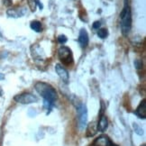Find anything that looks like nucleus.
I'll return each mask as SVG.
<instances>
[{"mask_svg":"<svg viewBox=\"0 0 146 146\" xmlns=\"http://www.w3.org/2000/svg\"><path fill=\"white\" fill-rule=\"evenodd\" d=\"M35 87L38 94L41 95V97L44 99V108L50 109L58 98V94L55 88L45 82H37Z\"/></svg>","mask_w":146,"mask_h":146,"instance_id":"obj_1","label":"nucleus"},{"mask_svg":"<svg viewBox=\"0 0 146 146\" xmlns=\"http://www.w3.org/2000/svg\"><path fill=\"white\" fill-rule=\"evenodd\" d=\"M120 20H121V31L125 36H126L130 33L132 27V14L131 8L128 4V0H125V5L120 14Z\"/></svg>","mask_w":146,"mask_h":146,"instance_id":"obj_2","label":"nucleus"},{"mask_svg":"<svg viewBox=\"0 0 146 146\" xmlns=\"http://www.w3.org/2000/svg\"><path fill=\"white\" fill-rule=\"evenodd\" d=\"M78 114V127L80 130H83L87 126L88 123V110L85 105H80L77 108Z\"/></svg>","mask_w":146,"mask_h":146,"instance_id":"obj_3","label":"nucleus"},{"mask_svg":"<svg viewBox=\"0 0 146 146\" xmlns=\"http://www.w3.org/2000/svg\"><path fill=\"white\" fill-rule=\"evenodd\" d=\"M58 55H59L60 60L62 61V63L67 64V65H70L72 63L73 56H72L71 50L69 47H66V46L60 47L59 49Z\"/></svg>","mask_w":146,"mask_h":146,"instance_id":"obj_4","label":"nucleus"},{"mask_svg":"<svg viewBox=\"0 0 146 146\" xmlns=\"http://www.w3.org/2000/svg\"><path fill=\"white\" fill-rule=\"evenodd\" d=\"M14 99L16 101L17 103L20 104H32V103H35L38 101L37 97H35V95H33L31 93H23L15 96Z\"/></svg>","mask_w":146,"mask_h":146,"instance_id":"obj_5","label":"nucleus"},{"mask_svg":"<svg viewBox=\"0 0 146 146\" xmlns=\"http://www.w3.org/2000/svg\"><path fill=\"white\" fill-rule=\"evenodd\" d=\"M93 146H117L111 142V140L106 135H100L94 141Z\"/></svg>","mask_w":146,"mask_h":146,"instance_id":"obj_6","label":"nucleus"},{"mask_svg":"<svg viewBox=\"0 0 146 146\" xmlns=\"http://www.w3.org/2000/svg\"><path fill=\"white\" fill-rule=\"evenodd\" d=\"M55 70H56V72H57V74L59 75V77L62 80L63 82L68 83V81L70 80V76H69L68 71H67V70L64 68L63 66H61L60 64H56Z\"/></svg>","mask_w":146,"mask_h":146,"instance_id":"obj_7","label":"nucleus"},{"mask_svg":"<svg viewBox=\"0 0 146 146\" xmlns=\"http://www.w3.org/2000/svg\"><path fill=\"white\" fill-rule=\"evenodd\" d=\"M78 42L82 48H86L88 44V35L86 29H81L78 35Z\"/></svg>","mask_w":146,"mask_h":146,"instance_id":"obj_8","label":"nucleus"},{"mask_svg":"<svg viewBox=\"0 0 146 146\" xmlns=\"http://www.w3.org/2000/svg\"><path fill=\"white\" fill-rule=\"evenodd\" d=\"M108 118H106V115H101L100 119H99L98 125H97L98 131L103 133V132H105L106 130V129H108Z\"/></svg>","mask_w":146,"mask_h":146,"instance_id":"obj_9","label":"nucleus"},{"mask_svg":"<svg viewBox=\"0 0 146 146\" xmlns=\"http://www.w3.org/2000/svg\"><path fill=\"white\" fill-rule=\"evenodd\" d=\"M134 114H135L139 118L145 119V117H146V102L144 99L142 101V103L139 105L137 109L135 110V112H134Z\"/></svg>","mask_w":146,"mask_h":146,"instance_id":"obj_10","label":"nucleus"},{"mask_svg":"<svg viewBox=\"0 0 146 146\" xmlns=\"http://www.w3.org/2000/svg\"><path fill=\"white\" fill-rule=\"evenodd\" d=\"M30 26L33 31H35L37 33L42 32V25L39 21H33L30 25Z\"/></svg>","mask_w":146,"mask_h":146,"instance_id":"obj_11","label":"nucleus"},{"mask_svg":"<svg viewBox=\"0 0 146 146\" xmlns=\"http://www.w3.org/2000/svg\"><path fill=\"white\" fill-rule=\"evenodd\" d=\"M98 35L101 39H105V38L108 37V30H106V29H105V28H102V29H98Z\"/></svg>","mask_w":146,"mask_h":146,"instance_id":"obj_12","label":"nucleus"},{"mask_svg":"<svg viewBox=\"0 0 146 146\" xmlns=\"http://www.w3.org/2000/svg\"><path fill=\"white\" fill-rule=\"evenodd\" d=\"M58 42H60V43H65L66 42H67V37L65 36V35H60L59 37H58Z\"/></svg>","mask_w":146,"mask_h":146,"instance_id":"obj_13","label":"nucleus"},{"mask_svg":"<svg viewBox=\"0 0 146 146\" xmlns=\"http://www.w3.org/2000/svg\"><path fill=\"white\" fill-rule=\"evenodd\" d=\"M100 26H101V23H100L99 21H96L93 24V28H94V29H99Z\"/></svg>","mask_w":146,"mask_h":146,"instance_id":"obj_14","label":"nucleus"},{"mask_svg":"<svg viewBox=\"0 0 146 146\" xmlns=\"http://www.w3.org/2000/svg\"><path fill=\"white\" fill-rule=\"evenodd\" d=\"M5 77H4V75L3 74H1V73H0V80H3Z\"/></svg>","mask_w":146,"mask_h":146,"instance_id":"obj_15","label":"nucleus"},{"mask_svg":"<svg viewBox=\"0 0 146 146\" xmlns=\"http://www.w3.org/2000/svg\"><path fill=\"white\" fill-rule=\"evenodd\" d=\"M1 95H2V90H1V88H0V97H1Z\"/></svg>","mask_w":146,"mask_h":146,"instance_id":"obj_16","label":"nucleus"}]
</instances>
